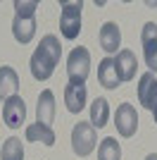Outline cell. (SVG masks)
Listing matches in <instances>:
<instances>
[{"mask_svg":"<svg viewBox=\"0 0 157 160\" xmlns=\"http://www.w3.org/2000/svg\"><path fill=\"white\" fill-rule=\"evenodd\" d=\"M59 58H62L59 38L52 36V33L43 36V38H40V46L36 48L33 55H31V74H33V79H38V81L50 79L52 72H55V67H57V62H59Z\"/></svg>","mask_w":157,"mask_h":160,"instance_id":"cell-1","label":"cell"},{"mask_svg":"<svg viewBox=\"0 0 157 160\" xmlns=\"http://www.w3.org/2000/svg\"><path fill=\"white\" fill-rule=\"evenodd\" d=\"M98 160H121V148H119L117 139L107 136V139L100 141V146H98Z\"/></svg>","mask_w":157,"mask_h":160,"instance_id":"cell-19","label":"cell"},{"mask_svg":"<svg viewBox=\"0 0 157 160\" xmlns=\"http://www.w3.org/2000/svg\"><path fill=\"white\" fill-rule=\"evenodd\" d=\"M107 120H110V103L107 98H95L91 105V124L93 127H107Z\"/></svg>","mask_w":157,"mask_h":160,"instance_id":"cell-17","label":"cell"},{"mask_svg":"<svg viewBox=\"0 0 157 160\" xmlns=\"http://www.w3.org/2000/svg\"><path fill=\"white\" fill-rule=\"evenodd\" d=\"M17 88H19L17 72H14L12 67L2 65L0 67V98L7 100V98H12V96H17Z\"/></svg>","mask_w":157,"mask_h":160,"instance_id":"cell-15","label":"cell"},{"mask_svg":"<svg viewBox=\"0 0 157 160\" xmlns=\"http://www.w3.org/2000/svg\"><path fill=\"white\" fill-rule=\"evenodd\" d=\"M26 139L38 141L43 146H55V132H52V127H45V124H40V122L26 127Z\"/></svg>","mask_w":157,"mask_h":160,"instance_id":"cell-16","label":"cell"},{"mask_svg":"<svg viewBox=\"0 0 157 160\" xmlns=\"http://www.w3.org/2000/svg\"><path fill=\"white\" fill-rule=\"evenodd\" d=\"M95 141H98V134H95V127L91 122H78L72 132V148L74 153L86 158L88 153H93L95 148Z\"/></svg>","mask_w":157,"mask_h":160,"instance_id":"cell-5","label":"cell"},{"mask_svg":"<svg viewBox=\"0 0 157 160\" xmlns=\"http://www.w3.org/2000/svg\"><path fill=\"white\" fill-rule=\"evenodd\" d=\"M64 105L69 112H81L86 108V86L83 84H67L64 88Z\"/></svg>","mask_w":157,"mask_h":160,"instance_id":"cell-13","label":"cell"},{"mask_svg":"<svg viewBox=\"0 0 157 160\" xmlns=\"http://www.w3.org/2000/svg\"><path fill=\"white\" fill-rule=\"evenodd\" d=\"M0 160H24V146H21V139L10 136V139L2 143Z\"/></svg>","mask_w":157,"mask_h":160,"instance_id":"cell-18","label":"cell"},{"mask_svg":"<svg viewBox=\"0 0 157 160\" xmlns=\"http://www.w3.org/2000/svg\"><path fill=\"white\" fill-rule=\"evenodd\" d=\"M152 115H155V124H157V100H155V105H152Z\"/></svg>","mask_w":157,"mask_h":160,"instance_id":"cell-20","label":"cell"},{"mask_svg":"<svg viewBox=\"0 0 157 160\" xmlns=\"http://www.w3.org/2000/svg\"><path fill=\"white\" fill-rule=\"evenodd\" d=\"M2 120H5L7 127L12 129H19L26 120V103L21 96H12V98L5 100V105H2Z\"/></svg>","mask_w":157,"mask_h":160,"instance_id":"cell-8","label":"cell"},{"mask_svg":"<svg viewBox=\"0 0 157 160\" xmlns=\"http://www.w3.org/2000/svg\"><path fill=\"white\" fill-rule=\"evenodd\" d=\"M138 100H140V105L152 110V105L157 100V79L152 72H145L138 81Z\"/></svg>","mask_w":157,"mask_h":160,"instance_id":"cell-11","label":"cell"},{"mask_svg":"<svg viewBox=\"0 0 157 160\" xmlns=\"http://www.w3.org/2000/svg\"><path fill=\"white\" fill-rule=\"evenodd\" d=\"M36 0H17L14 2V19H12V33L17 43H29L36 36Z\"/></svg>","mask_w":157,"mask_h":160,"instance_id":"cell-2","label":"cell"},{"mask_svg":"<svg viewBox=\"0 0 157 160\" xmlns=\"http://www.w3.org/2000/svg\"><path fill=\"white\" fill-rule=\"evenodd\" d=\"M114 69L119 74V81H131L136 77V69H138V60L131 50H119L117 58H114Z\"/></svg>","mask_w":157,"mask_h":160,"instance_id":"cell-10","label":"cell"},{"mask_svg":"<svg viewBox=\"0 0 157 160\" xmlns=\"http://www.w3.org/2000/svg\"><path fill=\"white\" fill-rule=\"evenodd\" d=\"M114 127L117 132L124 136V139H131L138 129V115H136V108L131 103H121L117 108V115H114Z\"/></svg>","mask_w":157,"mask_h":160,"instance_id":"cell-6","label":"cell"},{"mask_svg":"<svg viewBox=\"0 0 157 160\" xmlns=\"http://www.w3.org/2000/svg\"><path fill=\"white\" fill-rule=\"evenodd\" d=\"M81 10L83 2L74 0V2H62V12H59V31L67 41H74L81 31Z\"/></svg>","mask_w":157,"mask_h":160,"instance_id":"cell-4","label":"cell"},{"mask_svg":"<svg viewBox=\"0 0 157 160\" xmlns=\"http://www.w3.org/2000/svg\"><path fill=\"white\" fill-rule=\"evenodd\" d=\"M140 43H143V58L150 67V72L157 74V24L148 22L140 31Z\"/></svg>","mask_w":157,"mask_h":160,"instance_id":"cell-7","label":"cell"},{"mask_svg":"<svg viewBox=\"0 0 157 160\" xmlns=\"http://www.w3.org/2000/svg\"><path fill=\"white\" fill-rule=\"evenodd\" d=\"M98 81H100V86L110 88V91H114V88L121 84L117 69H114V58H105V60H100V65H98Z\"/></svg>","mask_w":157,"mask_h":160,"instance_id":"cell-14","label":"cell"},{"mask_svg":"<svg viewBox=\"0 0 157 160\" xmlns=\"http://www.w3.org/2000/svg\"><path fill=\"white\" fill-rule=\"evenodd\" d=\"M145 160H157V153H150V155H145Z\"/></svg>","mask_w":157,"mask_h":160,"instance_id":"cell-21","label":"cell"},{"mask_svg":"<svg viewBox=\"0 0 157 160\" xmlns=\"http://www.w3.org/2000/svg\"><path fill=\"white\" fill-rule=\"evenodd\" d=\"M67 74H69V84H86L88 74H91V53H88V48L78 46L69 53Z\"/></svg>","mask_w":157,"mask_h":160,"instance_id":"cell-3","label":"cell"},{"mask_svg":"<svg viewBox=\"0 0 157 160\" xmlns=\"http://www.w3.org/2000/svg\"><path fill=\"white\" fill-rule=\"evenodd\" d=\"M36 122L45 124V127H50L52 122H55V96H52L50 88L40 91V96H38V105H36Z\"/></svg>","mask_w":157,"mask_h":160,"instance_id":"cell-9","label":"cell"},{"mask_svg":"<svg viewBox=\"0 0 157 160\" xmlns=\"http://www.w3.org/2000/svg\"><path fill=\"white\" fill-rule=\"evenodd\" d=\"M100 46H102L105 53H117V48L121 46V31L114 22H105L102 29H100Z\"/></svg>","mask_w":157,"mask_h":160,"instance_id":"cell-12","label":"cell"}]
</instances>
